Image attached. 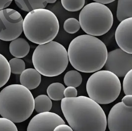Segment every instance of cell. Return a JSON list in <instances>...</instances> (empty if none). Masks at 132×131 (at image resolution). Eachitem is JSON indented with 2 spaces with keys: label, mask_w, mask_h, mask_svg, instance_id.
I'll list each match as a JSON object with an SVG mask.
<instances>
[{
  "label": "cell",
  "mask_w": 132,
  "mask_h": 131,
  "mask_svg": "<svg viewBox=\"0 0 132 131\" xmlns=\"http://www.w3.org/2000/svg\"><path fill=\"white\" fill-rule=\"evenodd\" d=\"M80 28L79 21L75 18L67 19L63 24L64 30L70 34H73L77 33L80 30Z\"/></svg>",
  "instance_id": "cell-23"
},
{
  "label": "cell",
  "mask_w": 132,
  "mask_h": 131,
  "mask_svg": "<svg viewBox=\"0 0 132 131\" xmlns=\"http://www.w3.org/2000/svg\"><path fill=\"white\" fill-rule=\"evenodd\" d=\"M64 97L66 98H75L77 97V90L75 87L72 86H68L65 88L63 92Z\"/></svg>",
  "instance_id": "cell-26"
},
{
  "label": "cell",
  "mask_w": 132,
  "mask_h": 131,
  "mask_svg": "<svg viewBox=\"0 0 132 131\" xmlns=\"http://www.w3.org/2000/svg\"><path fill=\"white\" fill-rule=\"evenodd\" d=\"M80 27L87 35L101 36L106 34L113 24V15L105 5L93 2L83 7L80 12Z\"/></svg>",
  "instance_id": "cell-7"
},
{
  "label": "cell",
  "mask_w": 132,
  "mask_h": 131,
  "mask_svg": "<svg viewBox=\"0 0 132 131\" xmlns=\"http://www.w3.org/2000/svg\"><path fill=\"white\" fill-rule=\"evenodd\" d=\"M68 62L66 48L55 41L39 44L32 55V63L35 69L47 77L61 74L66 70Z\"/></svg>",
  "instance_id": "cell-5"
},
{
  "label": "cell",
  "mask_w": 132,
  "mask_h": 131,
  "mask_svg": "<svg viewBox=\"0 0 132 131\" xmlns=\"http://www.w3.org/2000/svg\"><path fill=\"white\" fill-rule=\"evenodd\" d=\"M52 107V101L48 96L40 95L34 99V109L38 113L50 111Z\"/></svg>",
  "instance_id": "cell-17"
},
{
  "label": "cell",
  "mask_w": 132,
  "mask_h": 131,
  "mask_svg": "<svg viewBox=\"0 0 132 131\" xmlns=\"http://www.w3.org/2000/svg\"><path fill=\"white\" fill-rule=\"evenodd\" d=\"M0 131H18V128L12 121L5 118H0Z\"/></svg>",
  "instance_id": "cell-25"
},
{
  "label": "cell",
  "mask_w": 132,
  "mask_h": 131,
  "mask_svg": "<svg viewBox=\"0 0 132 131\" xmlns=\"http://www.w3.org/2000/svg\"><path fill=\"white\" fill-rule=\"evenodd\" d=\"M23 19L19 12L12 8L0 11V40L10 42L23 32Z\"/></svg>",
  "instance_id": "cell-8"
},
{
  "label": "cell",
  "mask_w": 132,
  "mask_h": 131,
  "mask_svg": "<svg viewBox=\"0 0 132 131\" xmlns=\"http://www.w3.org/2000/svg\"><path fill=\"white\" fill-rule=\"evenodd\" d=\"M89 98L98 104H109L120 95L121 84L118 77L112 72L103 70L93 73L86 84Z\"/></svg>",
  "instance_id": "cell-6"
},
{
  "label": "cell",
  "mask_w": 132,
  "mask_h": 131,
  "mask_svg": "<svg viewBox=\"0 0 132 131\" xmlns=\"http://www.w3.org/2000/svg\"><path fill=\"white\" fill-rule=\"evenodd\" d=\"M104 66L105 70L112 72L118 78L124 77L132 69V54L120 48L110 51Z\"/></svg>",
  "instance_id": "cell-10"
},
{
  "label": "cell",
  "mask_w": 132,
  "mask_h": 131,
  "mask_svg": "<svg viewBox=\"0 0 132 131\" xmlns=\"http://www.w3.org/2000/svg\"><path fill=\"white\" fill-rule=\"evenodd\" d=\"M68 60L77 71L92 73L105 65L108 49L103 42L95 36L82 35L73 39L68 51Z\"/></svg>",
  "instance_id": "cell-2"
},
{
  "label": "cell",
  "mask_w": 132,
  "mask_h": 131,
  "mask_svg": "<svg viewBox=\"0 0 132 131\" xmlns=\"http://www.w3.org/2000/svg\"><path fill=\"white\" fill-rule=\"evenodd\" d=\"M64 82L66 86L77 87L82 82V77L77 71L71 70L67 72L64 77Z\"/></svg>",
  "instance_id": "cell-20"
},
{
  "label": "cell",
  "mask_w": 132,
  "mask_h": 131,
  "mask_svg": "<svg viewBox=\"0 0 132 131\" xmlns=\"http://www.w3.org/2000/svg\"><path fill=\"white\" fill-rule=\"evenodd\" d=\"M116 15L120 22L132 17V0H118Z\"/></svg>",
  "instance_id": "cell-16"
},
{
  "label": "cell",
  "mask_w": 132,
  "mask_h": 131,
  "mask_svg": "<svg viewBox=\"0 0 132 131\" xmlns=\"http://www.w3.org/2000/svg\"><path fill=\"white\" fill-rule=\"evenodd\" d=\"M30 45L27 41L22 38H18L12 41L10 44V52L13 56L22 58L30 51Z\"/></svg>",
  "instance_id": "cell-14"
},
{
  "label": "cell",
  "mask_w": 132,
  "mask_h": 131,
  "mask_svg": "<svg viewBox=\"0 0 132 131\" xmlns=\"http://www.w3.org/2000/svg\"><path fill=\"white\" fill-rule=\"evenodd\" d=\"M62 6L66 11L76 12L84 7L85 0H61Z\"/></svg>",
  "instance_id": "cell-21"
},
{
  "label": "cell",
  "mask_w": 132,
  "mask_h": 131,
  "mask_svg": "<svg viewBox=\"0 0 132 131\" xmlns=\"http://www.w3.org/2000/svg\"><path fill=\"white\" fill-rule=\"evenodd\" d=\"M122 102L128 107H132V95L125 96L122 99Z\"/></svg>",
  "instance_id": "cell-28"
},
{
  "label": "cell",
  "mask_w": 132,
  "mask_h": 131,
  "mask_svg": "<svg viewBox=\"0 0 132 131\" xmlns=\"http://www.w3.org/2000/svg\"><path fill=\"white\" fill-rule=\"evenodd\" d=\"M132 70L128 72L123 81V89L126 95H132Z\"/></svg>",
  "instance_id": "cell-24"
},
{
  "label": "cell",
  "mask_w": 132,
  "mask_h": 131,
  "mask_svg": "<svg viewBox=\"0 0 132 131\" xmlns=\"http://www.w3.org/2000/svg\"><path fill=\"white\" fill-rule=\"evenodd\" d=\"M53 131H73V130L69 126L63 124L56 126Z\"/></svg>",
  "instance_id": "cell-27"
},
{
  "label": "cell",
  "mask_w": 132,
  "mask_h": 131,
  "mask_svg": "<svg viewBox=\"0 0 132 131\" xmlns=\"http://www.w3.org/2000/svg\"><path fill=\"white\" fill-rule=\"evenodd\" d=\"M57 0H14L15 3L21 10L30 12L40 8H45L48 4L54 3Z\"/></svg>",
  "instance_id": "cell-15"
},
{
  "label": "cell",
  "mask_w": 132,
  "mask_h": 131,
  "mask_svg": "<svg viewBox=\"0 0 132 131\" xmlns=\"http://www.w3.org/2000/svg\"><path fill=\"white\" fill-rule=\"evenodd\" d=\"M11 71L13 74H20L25 70V64L23 60L14 58L9 62Z\"/></svg>",
  "instance_id": "cell-22"
},
{
  "label": "cell",
  "mask_w": 132,
  "mask_h": 131,
  "mask_svg": "<svg viewBox=\"0 0 132 131\" xmlns=\"http://www.w3.org/2000/svg\"><path fill=\"white\" fill-rule=\"evenodd\" d=\"M65 87L62 84L54 82L51 84L48 87L47 92L48 97L53 101H60L64 98L63 92Z\"/></svg>",
  "instance_id": "cell-19"
},
{
  "label": "cell",
  "mask_w": 132,
  "mask_h": 131,
  "mask_svg": "<svg viewBox=\"0 0 132 131\" xmlns=\"http://www.w3.org/2000/svg\"><path fill=\"white\" fill-rule=\"evenodd\" d=\"M96 3H101L103 5L108 4L114 2L115 0H93Z\"/></svg>",
  "instance_id": "cell-30"
},
{
  "label": "cell",
  "mask_w": 132,
  "mask_h": 131,
  "mask_svg": "<svg viewBox=\"0 0 132 131\" xmlns=\"http://www.w3.org/2000/svg\"><path fill=\"white\" fill-rule=\"evenodd\" d=\"M132 17L121 21L115 33V41L120 49L132 54Z\"/></svg>",
  "instance_id": "cell-12"
},
{
  "label": "cell",
  "mask_w": 132,
  "mask_h": 131,
  "mask_svg": "<svg viewBox=\"0 0 132 131\" xmlns=\"http://www.w3.org/2000/svg\"><path fill=\"white\" fill-rule=\"evenodd\" d=\"M132 107L122 102L115 105L110 109L107 119L110 131H132Z\"/></svg>",
  "instance_id": "cell-9"
},
{
  "label": "cell",
  "mask_w": 132,
  "mask_h": 131,
  "mask_svg": "<svg viewBox=\"0 0 132 131\" xmlns=\"http://www.w3.org/2000/svg\"><path fill=\"white\" fill-rule=\"evenodd\" d=\"M11 74L9 63L6 58L0 54V88L8 82Z\"/></svg>",
  "instance_id": "cell-18"
},
{
  "label": "cell",
  "mask_w": 132,
  "mask_h": 131,
  "mask_svg": "<svg viewBox=\"0 0 132 131\" xmlns=\"http://www.w3.org/2000/svg\"><path fill=\"white\" fill-rule=\"evenodd\" d=\"M60 29L59 20L54 13L45 8L28 12L23 22V31L30 42L42 44L53 41Z\"/></svg>",
  "instance_id": "cell-4"
},
{
  "label": "cell",
  "mask_w": 132,
  "mask_h": 131,
  "mask_svg": "<svg viewBox=\"0 0 132 131\" xmlns=\"http://www.w3.org/2000/svg\"><path fill=\"white\" fill-rule=\"evenodd\" d=\"M61 108L73 131H105L107 119L101 106L90 98H64Z\"/></svg>",
  "instance_id": "cell-1"
},
{
  "label": "cell",
  "mask_w": 132,
  "mask_h": 131,
  "mask_svg": "<svg viewBox=\"0 0 132 131\" xmlns=\"http://www.w3.org/2000/svg\"><path fill=\"white\" fill-rule=\"evenodd\" d=\"M34 110V98L30 90L21 84H12L0 92V115L13 123L28 119Z\"/></svg>",
  "instance_id": "cell-3"
},
{
  "label": "cell",
  "mask_w": 132,
  "mask_h": 131,
  "mask_svg": "<svg viewBox=\"0 0 132 131\" xmlns=\"http://www.w3.org/2000/svg\"><path fill=\"white\" fill-rule=\"evenodd\" d=\"M41 74L36 70L29 68L20 74V82L28 89H34L41 83Z\"/></svg>",
  "instance_id": "cell-13"
},
{
  "label": "cell",
  "mask_w": 132,
  "mask_h": 131,
  "mask_svg": "<svg viewBox=\"0 0 132 131\" xmlns=\"http://www.w3.org/2000/svg\"><path fill=\"white\" fill-rule=\"evenodd\" d=\"M65 124L60 115L52 112L40 113L30 120L27 131H53L57 125Z\"/></svg>",
  "instance_id": "cell-11"
},
{
  "label": "cell",
  "mask_w": 132,
  "mask_h": 131,
  "mask_svg": "<svg viewBox=\"0 0 132 131\" xmlns=\"http://www.w3.org/2000/svg\"><path fill=\"white\" fill-rule=\"evenodd\" d=\"M13 0H0V11L10 6Z\"/></svg>",
  "instance_id": "cell-29"
}]
</instances>
